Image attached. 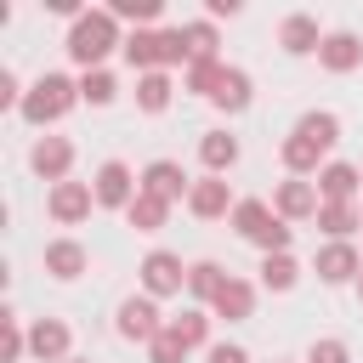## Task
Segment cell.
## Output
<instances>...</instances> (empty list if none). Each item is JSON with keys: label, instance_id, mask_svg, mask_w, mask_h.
Returning a JSON list of instances; mask_svg holds the SVG:
<instances>
[{"label": "cell", "instance_id": "obj_1", "mask_svg": "<svg viewBox=\"0 0 363 363\" xmlns=\"http://www.w3.org/2000/svg\"><path fill=\"white\" fill-rule=\"evenodd\" d=\"M125 51V40H119V17L108 11V6H96V11H85V17H74V28H68V57L91 74V68H102L108 62V51Z\"/></svg>", "mask_w": 363, "mask_h": 363}, {"label": "cell", "instance_id": "obj_2", "mask_svg": "<svg viewBox=\"0 0 363 363\" xmlns=\"http://www.w3.org/2000/svg\"><path fill=\"white\" fill-rule=\"evenodd\" d=\"M233 227H238V238H250L261 255H284L289 238H295V227H289L267 199H238V204H233Z\"/></svg>", "mask_w": 363, "mask_h": 363}, {"label": "cell", "instance_id": "obj_3", "mask_svg": "<svg viewBox=\"0 0 363 363\" xmlns=\"http://www.w3.org/2000/svg\"><path fill=\"white\" fill-rule=\"evenodd\" d=\"M74 102H79V79H68V74H40V79L23 91V108H17V113H23L28 125H57Z\"/></svg>", "mask_w": 363, "mask_h": 363}, {"label": "cell", "instance_id": "obj_4", "mask_svg": "<svg viewBox=\"0 0 363 363\" xmlns=\"http://www.w3.org/2000/svg\"><path fill=\"white\" fill-rule=\"evenodd\" d=\"M136 278H142V295H153V301L187 289V267H182V255H170V250H147L142 267H136Z\"/></svg>", "mask_w": 363, "mask_h": 363}, {"label": "cell", "instance_id": "obj_5", "mask_svg": "<svg viewBox=\"0 0 363 363\" xmlns=\"http://www.w3.org/2000/svg\"><path fill=\"white\" fill-rule=\"evenodd\" d=\"M164 323H170V318H159V301H153V295L119 301V318H113V329H119L125 340H136V346H153V340L164 335Z\"/></svg>", "mask_w": 363, "mask_h": 363}, {"label": "cell", "instance_id": "obj_6", "mask_svg": "<svg viewBox=\"0 0 363 363\" xmlns=\"http://www.w3.org/2000/svg\"><path fill=\"white\" fill-rule=\"evenodd\" d=\"M91 193H96V204H102V210H130V199L142 193V176H130V164H125V159H108V164H96Z\"/></svg>", "mask_w": 363, "mask_h": 363}, {"label": "cell", "instance_id": "obj_7", "mask_svg": "<svg viewBox=\"0 0 363 363\" xmlns=\"http://www.w3.org/2000/svg\"><path fill=\"white\" fill-rule=\"evenodd\" d=\"M91 204H96L91 182H57V187L45 193V210H51L57 227H79V221L91 216Z\"/></svg>", "mask_w": 363, "mask_h": 363}, {"label": "cell", "instance_id": "obj_8", "mask_svg": "<svg viewBox=\"0 0 363 363\" xmlns=\"http://www.w3.org/2000/svg\"><path fill=\"white\" fill-rule=\"evenodd\" d=\"M68 352H74V329H68L62 318H34V323H28V357H40V363H68Z\"/></svg>", "mask_w": 363, "mask_h": 363}, {"label": "cell", "instance_id": "obj_9", "mask_svg": "<svg viewBox=\"0 0 363 363\" xmlns=\"http://www.w3.org/2000/svg\"><path fill=\"white\" fill-rule=\"evenodd\" d=\"M28 164H34V176L40 182H68V170H74V142L68 136H40L34 147H28Z\"/></svg>", "mask_w": 363, "mask_h": 363}, {"label": "cell", "instance_id": "obj_10", "mask_svg": "<svg viewBox=\"0 0 363 363\" xmlns=\"http://www.w3.org/2000/svg\"><path fill=\"white\" fill-rule=\"evenodd\" d=\"M272 210H278L284 221H318L323 199H318V187H312L306 176H289V182H278V193H272Z\"/></svg>", "mask_w": 363, "mask_h": 363}, {"label": "cell", "instance_id": "obj_11", "mask_svg": "<svg viewBox=\"0 0 363 363\" xmlns=\"http://www.w3.org/2000/svg\"><path fill=\"white\" fill-rule=\"evenodd\" d=\"M142 193H153V199L176 204V199H187V193H193V182H187V170H182L176 159H153V164L142 170Z\"/></svg>", "mask_w": 363, "mask_h": 363}, {"label": "cell", "instance_id": "obj_12", "mask_svg": "<svg viewBox=\"0 0 363 363\" xmlns=\"http://www.w3.org/2000/svg\"><path fill=\"white\" fill-rule=\"evenodd\" d=\"M318 62H323L329 74H352V68H363V40H357L352 28H335V34H323Z\"/></svg>", "mask_w": 363, "mask_h": 363}, {"label": "cell", "instance_id": "obj_13", "mask_svg": "<svg viewBox=\"0 0 363 363\" xmlns=\"http://www.w3.org/2000/svg\"><path fill=\"white\" fill-rule=\"evenodd\" d=\"M187 210H193L199 221H221V216H233V187H227L221 176H204V182H193Z\"/></svg>", "mask_w": 363, "mask_h": 363}, {"label": "cell", "instance_id": "obj_14", "mask_svg": "<svg viewBox=\"0 0 363 363\" xmlns=\"http://www.w3.org/2000/svg\"><path fill=\"white\" fill-rule=\"evenodd\" d=\"M312 272H318L323 284H357L363 255H357L352 244H323V250H318V261H312Z\"/></svg>", "mask_w": 363, "mask_h": 363}, {"label": "cell", "instance_id": "obj_15", "mask_svg": "<svg viewBox=\"0 0 363 363\" xmlns=\"http://www.w3.org/2000/svg\"><path fill=\"white\" fill-rule=\"evenodd\" d=\"M250 312H255V284H250V278H233V272H227L221 295L210 301V318H221V323H244Z\"/></svg>", "mask_w": 363, "mask_h": 363}, {"label": "cell", "instance_id": "obj_16", "mask_svg": "<svg viewBox=\"0 0 363 363\" xmlns=\"http://www.w3.org/2000/svg\"><path fill=\"white\" fill-rule=\"evenodd\" d=\"M278 45H284L289 57H312V51L323 45V28H318V17H306V11H289V17L278 23Z\"/></svg>", "mask_w": 363, "mask_h": 363}, {"label": "cell", "instance_id": "obj_17", "mask_svg": "<svg viewBox=\"0 0 363 363\" xmlns=\"http://www.w3.org/2000/svg\"><path fill=\"white\" fill-rule=\"evenodd\" d=\"M312 187H318V199H323V204H352V199H357V187H363V176H357V164H340V159H335V164H323V170H318V182H312Z\"/></svg>", "mask_w": 363, "mask_h": 363}, {"label": "cell", "instance_id": "obj_18", "mask_svg": "<svg viewBox=\"0 0 363 363\" xmlns=\"http://www.w3.org/2000/svg\"><path fill=\"white\" fill-rule=\"evenodd\" d=\"M199 159H204L210 176H227V170L238 164V136H233V130H204V136H199Z\"/></svg>", "mask_w": 363, "mask_h": 363}, {"label": "cell", "instance_id": "obj_19", "mask_svg": "<svg viewBox=\"0 0 363 363\" xmlns=\"http://www.w3.org/2000/svg\"><path fill=\"white\" fill-rule=\"evenodd\" d=\"M85 261H91V255H85V244H79V238H51V244H45V272H51V278H62V284H68V278H79V272H85Z\"/></svg>", "mask_w": 363, "mask_h": 363}, {"label": "cell", "instance_id": "obj_20", "mask_svg": "<svg viewBox=\"0 0 363 363\" xmlns=\"http://www.w3.org/2000/svg\"><path fill=\"white\" fill-rule=\"evenodd\" d=\"M278 153H284V170H289V176H318V170H323V164H318V159H323V147H318V142H306L301 130H289Z\"/></svg>", "mask_w": 363, "mask_h": 363}, {"label": "cell", "instance_id": "obj_21", "mask_svg": "<svg viewBox=\"0 0 363 363\" xmlns=\"http://www.w3.org/2000/svg\"><path fill=\"white\" fill-rule=\"evenodd\" d=\"M318 227L329 233V244H346V238L363 227V210H357V204H323V210H318Z\"/></svg>", "mask_w": 363, "mask_h": 363}, {"label": "cell", "instance_id": "obj_22", "mask_svg": "<svg viewBox=\"0 0 363 363\" xmlns=\"http://www.w3.org/2000/svg\"><path fill=\"white\" fill-rule=\"evenodd\" d=\"M301 284V261L284 250V255H261V289H272V295H284V289H295Z\"/></svg>", "mask_w": 363, "mask_h": 363}, {"label": "cell", "instance_id": "obj_23", "mask_svg": "<svg viewBox=\"0 0 363 363\" xmlns=\"http://www.w3.org/2000/svg\"><path fill=\"white\" fill-rule=\"evenodd\" d=\"M210 102H216L221 113H244V108H250V74H244V68H227Z\"/></svg>", "mask_w": 363, "mask_h": 363}, {"label": "cell", "instance_id": "obj_24", "mask_svg": "<svg viewBox=\"0 0 363 363\" xmlns=\"http://www.w3.org/2000/svg\"><path fill=\"white\" fill-rule=\"evenodd\" d=\"M125 221H130L136 233H159V227L170 221V204H164V199H153V193H136V199H130V210H125Z\"/></svg>", "mask_w": 363, "mask_h": 363}, {"label": "cell", "instance_id": "obj_25", "mask_svg": "<svg viewBox=\"0 0 363 363\" xmlns=\"http://www.w3.org/2000/svg\"><path fill=\"white\" fill-rule=\"evenodd\" d=\"M164 329H170L187 352H193V346H210V312H204V306H187V312H182V318H170Z\"/></svg>", "mask_w": 363, "mask_h": 363}, {"label": "cell", "instance_id": "obj_26", "mask_svg": "<svg viewBox=\"0 0 363 363\" xmlns=\"http://www.w3.org/2000/svg\"><path fill=\"white\" fill-rule=\"evenodd\" d=\"M170 74H136V108L142 113H164L170 108Z\"/></svg>", "mask_w": 363, "mask_h": 363}, {"label": "cell", "instance_id": "obj_27", "mask_svg": "<svg viewBox=\"0 0 363 363\" xmlns=\"http://www.w3.org/2000/svg\"><path fill=\"white\" fill-rule=\"evenodd\" d=\"M295 130H301L306 142H318L323 153H329V147L340 142V119H335L329 108H312V113H301V125H295Z\"/></svg>", "mask_w": 363, "mask_h": 363}, {"label": "cell", "instance_id": "obj_28", "mask_svg": "<svg viewBox=\"0 0 363 363\" xmlns=\"http://www.w3.org/2000/svg\"><path fill=\"white\" fill-rule=\"evenodd\" d=\"M221 284H227V272H221L216 261H193V267H187V295H193V301L210 306V301L221 295Z\"/></svg>", "mask_w": 363, "mask_h": 363}, {"label": "cell", "instance_id": "obj_29", "mask_svg": "<svg viewBox=\"0 0 363 363\" xmlns=\"http://www.w3.org/2000/svg\"><path fill=\"white\" fill-rule=\"evenodd\" d=\"M221 74H227V62H221V57H204V62H187V79H182V91H193V96H216V85H221Z\"/></svg>", "mask_w": 363, "mask_h": 363}, {"label": "cell", "instance_id": "obj_30", "mask_svg": "<svg viewBox=\"0 0 363 363\" xmlns=\"http://www.w3.org/2000/svg\"><path fill=\"white\" fill-rule=\"evenodd\" d=\"M119 96V85H113V74L108 68H91V74H79V102H91V108H108Z\"/></svg>", "mask_w": 363, "mask_h": 363}, {"label": "cell", "instance_id": "obj_31", "mask_svg": "<svg viewBox=\"0 0 363 363\" xmlns=\"http://www.w3.org/2000/svg\"><path fill=\"white\" fill-rule=\"evenodd\" d=\"M108 11H113V17H119V23H136V28H153V23H159V11H164V6H159V0H113V6H108Z\"/></svg>", "mask_w": 363, "mask_h": 363}, {"label": "cell", "instance_id": "obj_32", "mask_svg": "<svg viewBox=\"0 0 363 363\" xmlns=\"http://www.w3.org/2000/svg\"><path fill=\"white\" fill-rule=\"evenodd\" d=\"M23 352H28V335H23L17 312H0V363H17Z\"/></svg>", "mask_w": 363, "mask_h": 363}, {"label": "cell", "instance_id": "obj_33", "mask_svg": "<svg viewBox=\"0 0 363 363\" xmlns=\"http://www.w3.org/2000/svg\"><path fill=\"white\" fill-rule=\"evenodd\" d=\"M182 34H187V51H193V62H204V57H216V23H210V17H199V23H187Z\"/></svg>", "mask_w": 363, "mask_h": 363}, {"label": "cell", "instance_id": "obj_34", "mask_svg": "<svg viewBox=\"0 0 363 363\" xmlns=\"http://www.w3.org/2000/svg\"><path fill=\"white\" fill-rule=\"evenodd\" d=\"M182 357H187V346H182V340H176L170 329H164V335H159V340L147 346V363H182Z\"/></svg>", "mask_w": 363, "mask_h": 363}, {"label": "cell", "instance_id": "obj_35", "mask_svg": "<svg viewBox=\"0 0 363 363\" xmlns=\"http://www.w3.org/2000/svg\"><path fill=\"white\" fill-rule=\"evenodd\" d=\"M306 363H352V352H346V340H312Z\"/></svg>", "mask_w": 363, "mask_h": 363}, {"label": "cell", "instance_id": "obj_36", "mask_svg": "<svg viewBox=\"0 0 363 363\" xmlns=\"http://www.w3.org/2000/svg\"><path fill=\"white\" fill-rule=\"evenodd\" d=\"M0 108H23V91H17V74L0 68Z\"/></svg>", "mask_w": 363, "mask_h": 363}, {"label": "cell", "instance_id": "obj_37", "mask_svg": "<svg viewBox=\"0 0 363 363\" xmlns=\"http://www.w3.org/2000/svg\"><path fill=\"white\" fill-rule=\"evenodd\" d=\"M210 363H250V352L233 346V340H216V346H210Z\"/></svg>", "mask_w": 363, "mask_h": 363}, {"label": "cell", "instance_id": "obj_38", "mask_svg": "<svg viewBox=\"0 0 363 363\" xmlns=\"http://www.w3.org/2000/svg\"><path fill=\"white\" fill-rule=\"evenodd\" d=\"M204 11H210V23H216V17H238V0H210Z\"/></svg>", "mask_w": 363, "mask_h": 363}, {"label": "cell", "instance_id": "obj_39", "mask_svg": "<svg viewBox=\"0 0 363 363\" xmlns=\"http://www.w3.org/2000/svg\"><path fill=\"white\" fill-rule=\"evenodd\" d=\"M357 301H363V272H357Z\"/></svg>", "mask_w": 363, "mask_h": 363}, {"label": "cell", "instance_id": "obj_40", "mask_svg": "<svg viewBox=\"0 0 363 363\" xmlns=\"http://www.w3.org/2000/svg\"><path fill=\"white\" fill-rule=\"evenodd\" d=\"M68 363H91V357H68Z\"/></svg>", "mask_w": 363, "mask_h": 363}]
</instances>
